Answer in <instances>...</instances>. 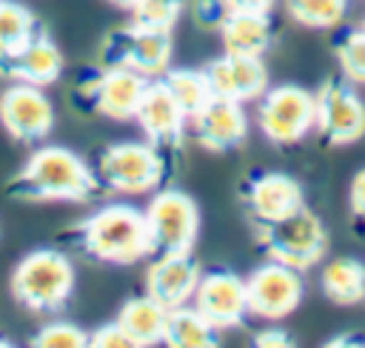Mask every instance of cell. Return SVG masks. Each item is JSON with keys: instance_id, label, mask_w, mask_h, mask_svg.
<instances>
[{"instance_id": "1", "label": "cell", "mask_w": 365, "mask_h": 348, "mask_svg": "<svg viewBox=\"0 0 365 348\" xmlns=\"http://www.w3.org/2000/svg\"><path fill=\"white\" fill-rule=\"evenodd\" d=\"M9 191L26 203H86L97 197L100 183L80 154L63 145H43L9 180Z\"/></svg>"}, {"instance_id": "2", "label": "cell", "mask_w": 365, "mask_h": 348, "mask_svg": "<svg viewBox=\"0 0 365 348\" xmlns=\"http://www.w3.org/2000/svg\"><path fill=\"white\" fill-rule=\"evenodd\" d=\"M74 242L86 257L111 265H131L143 257H154L145 211L125 203L103 205L86 217L74 228Z\"/></svg>"}, {"instance_id": "3", "label": "cell", "mask_w": 365, "mask_h": 348, "mask_svg": "<svg viewBox=\"0 0 365 348\" xmlns=\"http://www.w3.org/2000/svg\"><path fill=\"white\" fill-rule=\"evenodd\" d=\"M74 291V268L63 251L40 248L26 254L11 274L14 300L37 314L60 311Z\"/></svg>"}, {"instance_id": "4", "label": "cell", "mask_w": 365, "mask_h": 348, "mask_svg": "<svg viewBox=\"0 0 365 348\" xmlns=\"http://www.w3.org/2000/svg\"><path fill=\"white\" fill-rule=\"evenodd\" d=\"M171 31L168 29H151L140 23H128L120 29H111L100 48H97V63L100 68H131L143 77H163L171 66Z\"/></svg>"}, {"instance_id": "5", "label": "cell", "mask_w": 365, "mask_h": 348, "mask_svg": "<svg viewBox=\"0 0 365 348\" xmlns=\"http://www.w3.org/2000/svg\"><path fill=\"white\" fill-rule=\"evenodd\" d=\"M100 188L117 194H148L165 180V157L154 143H117L108 145L97 160Z\"/></svg>"}, {"instance_id": "6", "label": "cell", "mask_w": 365, "mask_h": 348, "mask_svg": "<svg viewBox=\"0 0 365 348\" xmlns=\"http://www.w3.org/2000/svg\"><path fill=\"white\" fill-rule=\"evenodd\" d=\"M257 237L268 260L285 262L297 271H305L314 262H319L328 248V234L322 220L305 205L285 220L257 225Z\"/></svg>"}, {"instance_id": "7", "label": "cell", "mask_w": 365, "mask_h": 348, "mask_svg": "<svg viewBox=\"0 0 365 348\" xmlns=\"http://www.w3.org/2000/svg\"><path fill=\"white\" fill-rule=\"evenodd\" d=\"M314 120H317V97L302 86H291V83L274 86L265 88V94L259 97L257 123L262 134L277 145L299 143L314 128Z\"/></svg>"}, {"instance_id": "8", "label": "cell", "mask_w": 365, "mask_h": 348, "mask_svg": "<svg viewBox=\"0 0 365 348\" xmlns=\"http://www.w3.org/2000/svg\"><path fill=\"white\" fill-rule=\"evenodd\" d=\"M154 254H188L200 234V208L182 191H160L145 208Z\"/></svg>"}, {"instance_id": "9", "label": "cell", "mask_w": 365, "mask_h": 348, "mask_svg": "<svg viewBox=\"0 0 365 348\" xmlns=\"http://www.w3.org/2000/svg\"><path fill=\"white\" fill-rule=\"evenodd\" d=\"M317 97V120L314 128L328 145H351L365 134V103L345 80L322 83Z\"/></svg>"}, {"instance_id": "10", "label": "cell", "mask_w": 365, "mask_h": 348, "mask_svg": "<svg viewBox=\"0 0 365 348\" xmlns=\"http://www.w3.org/2000/svg\"><path fill=\"white\" fill-rule=\"evenodd\" d=\"M248 314L262 319H282L302 302V271L268 260L245 277Z\"/></svg>"}, {"instance_id": "11", "label": "cell", "mask_w": 365, "mask_h": 348, "mask_svg": "<svg viewBox=\"0 0 365 348\" xmlns=\"http://www.w3.org/2000/svg\"><path fill=\"white\" fill-rule=\"evenodd\" d=\"M0 123L20 143H40L54 126V108L43 86L11 83L0 94Z\"/></svg>"}, {"instance_id": "12", "label": "cell", "mask_w": 365, "mask_h": 348, "mask_svg": "<svg viewBox=\"0 0 365 348\" xmlns=\"http://www.w3.org/2000/svg\"><path fill=\"white\" fill-rule=\"evenodd\" d=\"M191 305H194L217 331L237 328V325H242V319L248 317L245 280L237 277L234 271H208V274L200 277Z\"/></svg>"}, {"instance_id": "13", "label": "cell", "mask_w": 365, "mask_h": 348, "mask_svg": "<svg viewBox=\"0 0 365 348\" xmlns=\"http://www.w3.org/2000/svg\"><path fill=\"white\" fill-rule=\"evenodd\" d=\"M134 120L140 123V128L148 137V143H154L157 148H177L182 143L185 126H188L185 111L180 108V103L174 100V94L168 91L163 77H151L148 80Z\"/></svg>"}, {"instance_id": "14", "label": "cell", "mask_w": 365, "mask_h": 348, "mask_svg": "<svg viewBox=\"0 0 365 348\" xmlns=\"http://www.w3.org/2000/svg\"><path fill=\"white\" fill-rule=\"evenodd\" d=\"M194 140L208 151H231L248 137V117L242 103L228 97H211L191 120Z\"/></svg>"}, {"instance_id": "15", "label": "cell", "mask_w": 365, "mask_h": 348, "mask_svg": "<svg viewBox=\"0 0 365 348\" xmlns=\"http://www.w3.org/2000/svg\"><path fill=\"white\" fill-rule=\"evenodd\" d=\"M202 71L217 97H228L237 103L259 100L268 88V68L262 57H245V54L225 51L222 57L211 60Z\"/></svg>"}, {"instance_id": "16", "label": "cell", "mask_w": 365, "mask_h": 348, "mask_svg": "<svg viewBox=\"0 0 365 348\" xmlns=\"http://www.w3.org/2000/svg\"><path fill=\"white\" fill-rule=\"evenodd\" d=\"M202 271L188 254H154L145 271V294L165 308H180L194 300Z\"/></svg>"}, {"instance_id": "17", "label": "cell", "mask_w": 365, "mask_h": 348, "mask_svg": "<svg viewBox=\"0 0 365 348\" xmlns=\"http://www.w3.org/2000/svg\"><path fill=\"white\" fill-rule=\"evenodd\" d=\"M148 86V77L131 71V68H103L97 80L86 86V97L94 111L111 117V120H134L137 106L143 100V91Z\"/></svg>"}, {"instance_id": "18", "label": "cell", "mask_w": 365, "mask_h": 348, "mask_svg": "<svg viewBox=\"0 0 365 348\" xmlns=\"http://www.w3.org/2000/svg\"><path fill=\"white\" fill-rule=\"evenodd\" d=\"M245 205L257 225L285 220L305 205L302 185L282 171L257 174L245 188Z\"/></svg>"}, {"instance_id": "19", "label": "cell", "mask_w": 365, "mask_h": 348, "mask_svg": "<svg viewBox=\"0 0 365 348\" xmlns=\"http://www.w3.org/2000/svg\"><path fill=\"white\" fill-rule=\"evenodd\" d=\"M60 74H63V51L43 29L17 54L0 60V77H9L14 83L48 86Z\"/></svg>"}, {"instance_id": "20", "label": "cell", "mask_w": 365, "mask_h": 348, "mask_svg": "<svg viewBox=\"0 0 365 348\" xmlns=\"http://www.w3.org/2000/svg\"><path fill=\"white\" fill-rule=\"evenodd\" d=\"M220 34L228 54L262 57L274 40V23L268 11H228Z\"/></svg>"}, {"instance_id": "21", "label": "cell", "mask_w": 365, "mask_h": 348, "mask_svg": "<svg viewBox=\"0 0 365 348\" xmlns=\"http://www.w3.org/2000/svg\"><path fill=\"white\" fill-rule=\"evenodd\" d=\"M165 317H168V308L160 305L154 297L143 294V297L125 300V305L120 308L117 322L125 328V334L131 337V342L137 348V345H157V342H163Z\"/></svg>"}, {"instance_id": "22", "label": "cell", "mask_w": 365, "mask_h": 348, "mask_svg": "<svg viewBox=\"0 0 365 348\" xmlns=\"http://www.w3.org/2000/svg\"><path fill=\"white\" fill-rule=\"evenodd\" d=\"M163 345L171 348H211L217 345V328L188 302L180 308H168Z\"/></svg>"}, {"instance_id": "23", "label": "cell", "mask_w": 365, "mask_h": 348, "mask_svg": "<svg viewBox=\"0 0 365 348\" xmlns=\"http://www.w3.org/2000/svg\"><path fill=\"white\" fill-rule=\"evenodd\" d=\"M322 294L336 305H354L365 300V265L351 257H336L325 262L319 274Z\"/></svg>"}, {"instance_id": "24", "label": "cell", "mask_w": 365, "mask_h": 348, "mask_svg": "<svg viewBox=\"0 0 365 348\" xmlns=\"http://www.w3.org/2000/svg\"><path fill=\"white\" fill-rule=\"evenodd\" d=\"M37 31L40 23L26 6L14 0H0V60L17 54Z\"/></svg>"}, {"instance_id": "25", "label": "cell", "mask_w": 365, "mask_h": 348, "mask_svg": "<svg viewBox=\"0 0 365 348\" xmlns=\"http://www.w3.org/2000/svg\"><path fill=\"white\" fill-rule=\"evenodd\" d=\"M163 83L168 86V91L174 94V100L180 103L188 120L214 97L205 71H197V68H168L163 74Z\"/></svg>"}, {"instance_id": "26", "label": "cell", "mask_w": 365, "mask_h": 348, "mask_svg": "<svg viewBox=\"0 0 365 348\" xmlns=\"http://www.w3.org/2000/svg\"><path fill=\"white\" fill-rule=\"evenodd\" d=\"M285 6L288 14L308 29H334L348 11V0H285Z\"/></svg>"}, {"instance_id": "27", "label": "cell", "mask_w": 365, "mask_h": 348, "mask_svg": "<svg viewBox=\"0 0 365 348\" xmlns=\"http://www.w3.org/2000/svg\"><path fill=\"white\" fill-rule=\"evenodd\" d=\"M185 9V0H137L128 11L131 20L140 26H151V29H174V23L180 20Z\"/></svg>"}, {"instance_id": "28", "label": "cell", "mask_w": 365, "mask_h": 348, "mask_svg": "<svg viewBox=\"0 0 365 348\" xmlns=\"http://www.w3.org/2000/svg\"><path fill=\"white\" fill-rule=\"evenodd\" d=\"M336 60L348 83H365V29L348 31L336 43Z\"/></svg>"}, {"instance_id": "29", "label": "cell", "mask_w": 365, "mask_h": 348, "mask_svg": "<svg viewBox=\"0 0 365 348\" xmlns=\"http://www.w3.org/2000/svg\"><path fill=\"white\" fill-rule=\"evenodd\" d=\"M31 342L37 348H86L88 334L71 322H48L40 328V334Z\"/></svg>"}, {"instance_id": "30", "label": "cell", "mask_w": 365, "mask_h": 348, "mask_svg": "<svg viewBox=\"0 0 365 348\" xmlns=\"http://www.w3.org/2000/svg\"><path fill=\"white\" fill-rule=\"evenodd\" d=\"M228 11L231 9L225 6V0H191L188 6V14L200 29H217V31L225 23Z\"/></svg>"}, {"instance_id": "31", "label": "cell", "mask_w": 365, "mask_h": 348, "mask_svg": "<svg viewBox=\"0 0 365 348\" xmlns=\"http://www.w3.org/2000/svg\"><path fill=\"white\" fill-rule=\"evenodd\" d=\"M88 345H94V348H134L131 337L125 334V328H123L117 319L100 325V328L88 337Z\"/></svg>"}, {"instance_id": "32", "label": "cell", "mask_w": 365, "mask_h": 348, "mask_svg": "<svg viewBox=\"0 0 365 348\" xmlns=\"http://www.w3.org/2000/svg\"><path fill=\"white\" fill-rule=\"evenodd\" d=\"M254 345H259V348H288V345H294V339L282 328H265L254 337Z\"/></svg>"}, {"instance_id": "33", "label": "cell", "mask_w": 365, "mask_h": 348, "mask_svg": "<svg viewBox=\"0 0 365 348\" xmlns=\"http://www.w3.org/2000/svg\"><path fill=\"white\" fill-rule=\"evenodd\" d=\"M351 208L356 217L365 220V168L356 171V177L351 180Z\"/></svg>"}, {"instance_id": "34", "label": "cell", "mask_w": 365, "mask_h": 348, "mask_svg": "<svg viewBox=\"0 0 365 348\" xmlns=\"http://www.w3.org/2000/svg\"><path fill=\"white\" fill-rule=\"evenodd\" d=\"M274 3L277 0H225V6L231 11H268V14H271Z\"/></svg>"}, {"instance_id": "35", "label": "cell", "mask_w": 365, "mask_h": 348, "mask_svg": "<svg viewBox=\"0 0 365 348\" xmlns=\"http://www.w3.org/2000/svg\"><path fill=\"white\" fill-rule=\"evenodd\" d=\"M111 3H114V6H123V9H131L137 0H111Z\"/></svg>"}, {"instance_id": "36", "label": "cell", "mask_w": 365, "mask_h": 348, "mask_svg": "<svg viewBox=\"0 0 365 348\" xmlns=\"http://www.w3.org/2000/svg\"><path fill=\"white\" fill-rule=\"evenodd\" d=\"M362 29H365V23H362Z\"/></svg>"}]
</instances>
